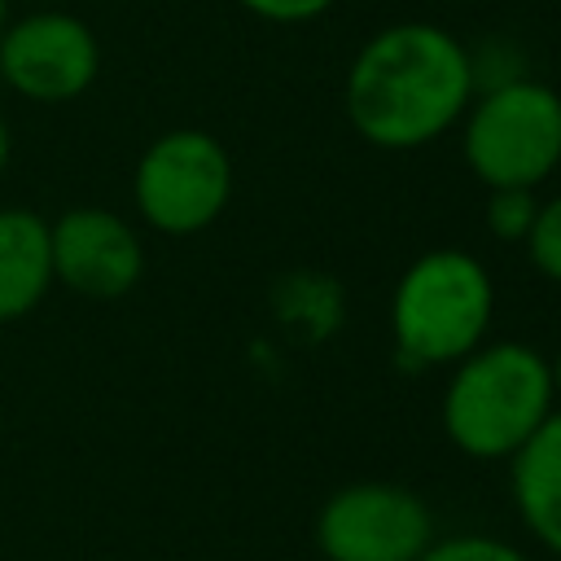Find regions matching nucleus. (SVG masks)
<instances>
[{
    "label": "nucleus",
    "instance_id": "f257e3e1",
    "mask_svg": "<svg viewBox=\"0 0 561 561\" xmlns=\"http://www.w3.org/2000/svg\"><path fill=\"white\" fill-rule=\"evenodd\" d=\"M469 48L438 22H394L346 66V123L373 149L408 153L451 131L473 101Z\"/></svg>",
    "mask_w": 561,
    "mask_h": 561
},
{
    "label": "nucleus",
    "instance_id": "f03ea898",
    "mask_svg": "<svg viewBox=\"0 0 561 561\" xmlns=\"http://www.w3.org/2000/svg\"><path fill=\"white\" fill-rule=\"evenodd\" d=\"M557 408L548 355L526 342H482L451 364L438 421L469 460H508Z\"/></svg>",
    "mask_w": 561,
    "mask_h": 561
},
{
    "label": "nucleus",
    "instance_id": "7ed1b4c3",
    "mask_svg": "<svg viewBox=\"0 0 561 561\" xmlns=\"http://www.w3.org/2000/svg\"><path fill=\"white\" fill-rule=\"evenodd\" d=\"M495 285L469 250L416 254L390 294V337L408 368H451L486 342Z\"/></svg>",
    "mask_w": 561,
    "mask_h": 561
},
{
    "label": "nucleus",
    "instance_id": "20e7f679",
    "mask_svg": "<svg viewBox=\"0 0 561 561\" xmlns=\"http://www.w3.org/2000/svg\"><path fill=\"white\" fill-rule=\"evenodd\" d=\"M460 153L486 188H539L561 167V92L530 75L478 88L460 118Z\"/></svg>",
    "mask_w": 561,
    "mask_h": 561
},
{
    "label": "nucleus",
    "instance_id": "39448f33",
    "mask_svg": "<svg viewBox=\"0 0 561 561\" xmlns=\"http://www.w3.org/2000/svg\"><path fill=\"white\" fill-rule=\"evenodd\" d=\"M136 210L167 237L210 228L232 197V158L202 127L162 131L136 162Z\"/></svg>",
    "mask_w": 561,
    "mask_h": 561
},
{
    "label": "nucleus",
    "instance_id": "423d86ee",
    "mask_svg": "<svg viewBox=\"0 0 561 561\" xmlns=\"http://www.w3.org/2000/svg\"><path fill=\"white\" fill-rule=\"evenodd\" d=\"M430 539V504L399 482L337 486L316 513V548L324 561H416Z\"/></svg>",
    "mask_w": 561,
    "mask_h": 561
},
{
    "label": "nucleus",
    "instance_id": "0eeeda50",
    "mask_svg": "<svg viewBox=\"0 0 561 561\" xmlns=\"http://www.w3.org/2000/svg\"><path fill=\"white\" fill-rule=\"evenodd\" d=\"M101 70L88 22L70 13H31L0 35V79L31 101H70Z\"/></svg>",
    "mask_w": 561,
    "mask_h": 561
},
{
    "label": "nucleus",
    "instance_id": "6e6552de",
    "mask_svg": "<svg viewBox=\"0 0 561 561\" xmlns=\"http://www.w3.org/2000/svg\"><path fill=\"white\" fill-rule=\"evenodd\" d=\"M53 276L88 298H118L145 272L140 237L127 219L105 206H75L57 224H48Z\"/></svg>",
    "mask_w": 561,
    "mask_h": 561
},
{
    "label": "nucleus",
    "instance_id": "1a4fd4ad",
    "mask_svg": "<svg viewBox=\"0 0 561 561\" xmlns=\"http://www.w3.org/2000/svg\"><path fill=\"white\" fill-rule=\"evenodd\" d=\"M508 495L526 535L561 557V408L508 456Z\"/></svg>",
    "mask_w": 561,
    "mask_h": 561
},
{
    "label": "nucleus",
    "instance_id": "9d476101",
    "mask_svg": "<svg viewBox=\"0 0 561 561\" xmlns=\"http://www.w3.org/2000/svg\"><path fill=\"white\" fill-rule=\"evenodd\" d=\"M53 285L48 224L35 210H0V324L22 320Z\"/></svg>",
    "mask_w": 561,
    "mask_h": 561
},
{
    "label": "nucleus",
    "instance_id": "9b49d317",
    "mask_svg": "<svg viewBox=\"0 0 561 561\" xmlns=\"http://www.w3.org/2000/svg\"><path fill=\"white\" fill-rule=\"evenodd\" d=\"M535 210H539V197L535 188H486V210H482V224L495 241H508V245H522L530 224H535Z\"/></svg>",
    "mask_w": 561,
    "mask_h": 561
},
{
    "label": "nucleus",
    "instance_id": "f8f14e48",
    "mask_svg": "<svg viewBox=\"0 0 561 561\" xmlns=\"http://www.w3.org/2000/svg\"><path fill=\"white\" fill-rule=\"evenodd\" d=\"M522 245H526L535 272H539L543 280L561 285V193L548 197V202H539L535 224H530V232H526Z\"/></svg>",
    "mask_w": 561,
    "mask_h": 561
},
{
    "label": "nucleus",
    "instance_id": "ddd939ff",
    "mask_svg": "<svg viewBox=\"0 0 561 561\" xmlns=\"http://www.w3.org/2000/svg\"><path fill=\"white\" fill-rule=\"evenodd\" d=\"M416 561H530L522 548L495 539V535H478V530H465V535H434L430 548L416 557Z\"/></svg>",
    "mask_w": 561,
    "mask_h": 561
},
{
    "label": "nucleus",
    "instance_id": "4468645a",
    "mask_svg": "<svg viewBox=\"0 0 561 561\" xmlns=\"http://www.w3.org/2000/svg\"><path fill=\"white\" fill-rule=\"evenodd\" d=\"M237 4L263 22H276V26H302V22H316L320 13L333 9V0H237Z\"/></svg>",
    "mask_w": 561,
    "mask_h": 561
},
{
    "label": "nucleus",
    "instance_id": "2eb2a0df",
    "mask_svg": "<svg viewBox=\"0 0 561 561\" xmlns=\"http://www.w3.org/2000/svg\"><path fill=\"white\" fill-rule=\"evenodd\" d=\"M548 373H552V390H557V399H561V351L548 359Z\"/></svg>",
    "mask_w": 561,
    "mask_h": 561
},
{
    "label": "nucleus",
    "instance_id": "dca6fc26",
    "mask_svg": "<svg viewBox=\"0 0 561 561\" xmlns=\"http://www.w3.org/2000/svg\"><path fill=\"white\" fill-rule=\"evenodd\" d=\"M4 162H9V127L0 118V171H4Z\"/></svg>",
    "mask_w": 561,
    "mask_h": 561
},
{
    "label": "nucleus",
    "instance_id": "f3484780",
    "mask_svg": "<svg viewBox=\"0 0 561 561\" xmlns=\"http://www.w3.org/2000/svg\"><path fill=\"white\" fill-rule=\"evenodd\" d=\"M4 26H9V22H4V0H0V35H4Z\"/></svg>",
    "mask_w": 561,
    "mask_h": 561
}]
</instances>
